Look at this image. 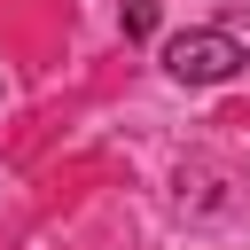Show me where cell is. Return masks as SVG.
Returning <instances> with one entry per match:
<instances>
[{"label":"cell","instance_id":"obj_2","mask_svg":"<svg viewBox=\"0 0 250 250\" xmlns=\"http://www.w3.org/2000/svg\"><path fill=\"white\" fill-rule=\"evenodd\" d=\"M125 31L148 39V31H156V0H125Z\"/></svg>","mask_w":250,"mask_h":250},{"label":"cell","instance_id":"obj_1","mask_svg":"<svg viewBox=\"0 0 250 250\" xmlns=\"http://www.w3.org/2000/svg\"><path fill=\"white\" fill-rule=\"evenodd\" d=\"M250 55H242V39L234 31H180L172 47H164V70L180 78V86H219V78H234Z\"/></svg>","mask_w":250,"mask_h":250}]
</instances>
